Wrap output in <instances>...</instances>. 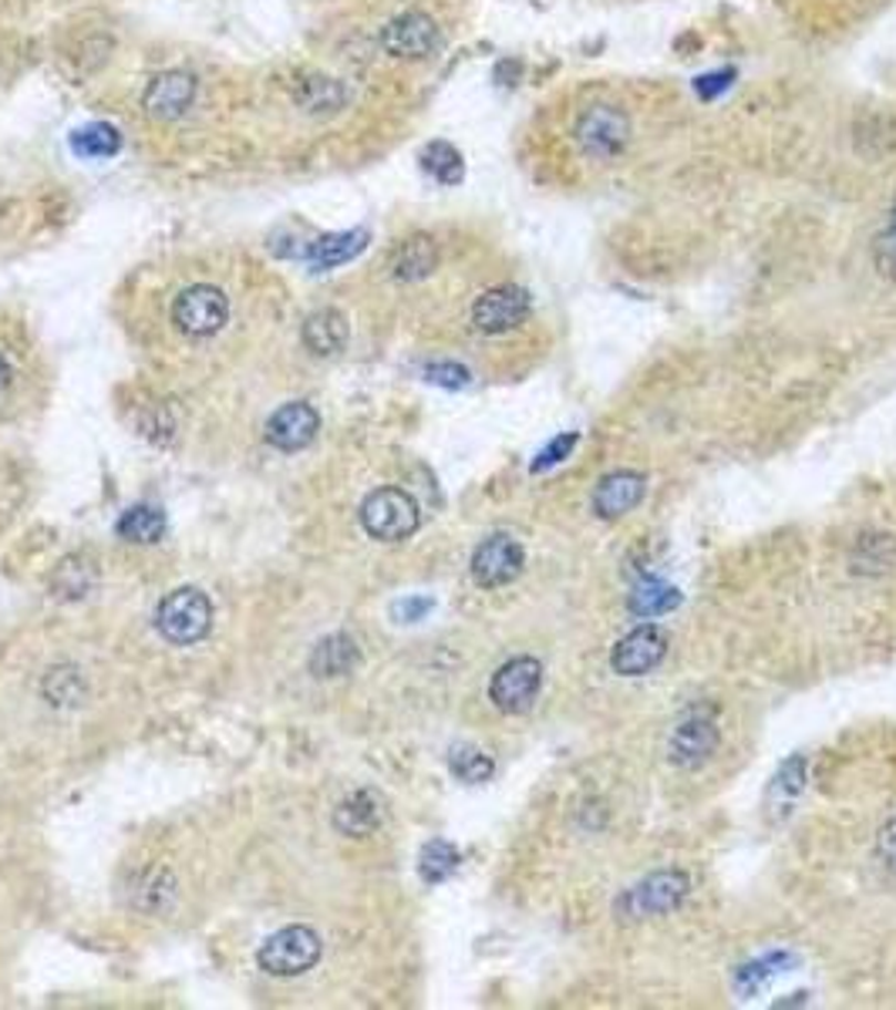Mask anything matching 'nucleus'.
Listing matches in <instances>:
<instances>
[{
  "label": "nucleus",
  "mask_w": 896,
  "mask_h": 1010,
  "mask_svg": "<svg viewBox=\"0 0 896 1010\" xmlns=\"http://www.w3.org/2000/svg\"><path fill=\"white\" fill-rule=\"evenodd\" d=\"M368 229H348V233H323V236H317V239H310V246H307V264H310V270L313 274H328V270H334V267H344V264H351L358 252H364V246H368Z\"/></svg>",
  "instance_id": "dca6fc26"
},
{
  "label": "nucleus",
  "mask_w": 896,
  "mask_h": 1010,
  "mask_svg": "<svg viewBox=\"0 0 896 1010\" xmlns=\"http://www.w3.org/2000/svg\"><path fill=\"white\" fill-rule=\"evenodd\" d=\"M643 492H647V478L640 472H627V468L610 472L607 478H600L594 492V513L600 519H620L637 509Z\"/></svg>",
  "instance_id": "2eb2a0df"
},
{
  "label": "nucleus",
  "mask_w": 896,
  "mask_h": 1010,
  "mask_svg": "<svg viewBox=\"0 0 896 1010\" xmlns=\"http://www.w3.org/2000/svg\"><path fill=\"white\" fill-rule=\"evenodd\" d=\"M381 44L391 58H404V61H419L429 58L442 48V31L435 24L432 14L425 11H404L398 18H391L381 31Z\"/></svg>",
  "instance_id": "6e6552de"
},
{
  "label": "nucleus",
  "mask_w": 896,
  "mask_h": 1010,
  "mask_svg": "<svg viewBox=\"0 0 896 1010\" xmlns=\"http://www.w3.org/2000/svg\"><path fill=\"white\" fill-rule=\"evenodd\" d=\"M876 853H879L883 866L896 873V818H893V822H886V825L879 828V838H876Z\"/></svg>",
  "instance_id": "72a5a7b5"
},
{
  "label": "nucleus",
  "mask_w": 896,
  "mask_h": 1010,
  "mask_svg": "<svg viewBox=\"0 0 896 1010\" xmlns=\"http://www.w3.org/2000/svg\"><path fill=\"white\" fill-rule=\"evenodd\" d=\"M529 310H533L529 293L516 284H503V287L478 293V300L472 303V323L478 333L496 337V333H509L519 323H526Z\"/></svg>",
  "instance_id": "0eeeda50"
},
{
  "label": "nucleus",
  "mask_w": 896,
  "mask_h": 1010,
  "mask_svg": "<svg viewBox=\"0 0 896 1010\" xmlns=\"http://www.w3.org/2000/svg\"><path fill=\"white\" fill-rule=\"evenodd\" d=\"M731 81H735V71H731V68H721V71H708V74L694 78V92H698V99H704V102H714L718 95H724V92L731 89Z\"/></svg>",
  "instance_id": "473e14b6"
},
{
  "label": "nucleus",
  "mask_w": 896,
  "mask_h": 1010,
  "mask_svg": "<svg viewBox=\"0 0 896 1010\" xmlns=\"http://www.w3.org/2000/svg\"><path fill=\"white\" fill-rule=\"evenodd\" d=\"M419 523H422V509L404 488L388 485V488L371 492L361 502V526L371 539L401 543V539L415 536Z\"/></svg>",
  "instance_id": "f03ea898"
},
{
  "label": "nucleus",
  "mask_w": 896,
  "mask_h": 1010,
  "mask_svg": "<svg viewBox=\"0 0 896 1010\" xmlns=\"http://www.w3.org/2000/svg\"><path fill=\"white\" fill-rule=\"evenodd\" d=\"M539 688H543V663L536 657H513L488 681V701L503 714H523L533 708Z\"/></svg>",
  "instance_id": "423d86ee"
},
{
  "label": "nucleus",
  "mask_w": 896,
  "mask_h": 1010,
  "mask_svg": "<svg viewBox=\"0 0 896 1010\" xmlns=\"http://www.w3.org/2000/svg\"><path fill=\"white\" fill-rule=\"evenodd\" d=\"M155 627L169 643H179V647L199 643L213 627V604L196 586L173 589L155 610Z\"/></svg>",
  "instance_id": "7ed1b4c3"
},
{
  "label": "nucleus",
  "mask_w": 896,
  "mask_h": 1010,
  "mask_svg": "<svg viewBox=\"0 0 896 1010\" xmlns=\"http://www.w3.org/2000/svg\"><path fill=\"white\" fill-rule=\"evenodd\" d=\"M320 432V414L307 401H290L277 408L267 421V442L280 452H300L307 449Z\"/></svg>",
  "instance_id": "ddd939ff"
},
{
  "label": "nucleus",
  "mask_w": 896,
  "mask_h": 1010,
  "mask_svg": "<svg viewBox=\"0 0 896 1010\" xmlns=\"http://www.w3.org/2000/svg\"><path fill=\"white\" fill-rule=\"evenodd\" d=\"M853 142L863 158H883L896 152V122L883 115H859L853 128Z\"/></svg>",
  "instance_id": "4be33fe9"
},
{
  "label": "nucleus",
  "mask_w": 896,
  "mask_h": 1010,
  "mask_svg": "<svg viewBox=\"0 0 896 1010\" xmlns=\"http://www.w3.org/2000/svg\"><path fill=\"white\" fill-rule=\"evenodd\" d=\"M630 135H634L630 115L620 112L617 105H607V102L587 105L574 122V145L594 165L617 162L627 152Z\"/></svg>",
  "instance_id": "f257e3e1"
},
{
  "label": "nucleus",
  "mask_w": 896,
  "mask_h": 1010,
  "mask_svg": "<svg viewBox=\"0 0 896 1010\" xmlns=\"http://www.w3.org/2000/svg\"><path fill=\"white\" fill-rule=\"evenodd\" d=\"M721 744V731H718V721L708 718V711H688L678 728L671 731V741H668V758L674 769H701L708 758L718 751Z\"/></svg>",
  "instance_id": "1a4fd4ad"
},
{
  "label": "nucleus",
  "mask_w": 896,
  "mask_h": 1010,
  "mask_svg": "<svg viewBox=\"0 0 896 1010\" xmlns=\"http://www.w3.org/2000/svg\"><path fill=\"white\" fill-rule=\"evenodd\" d=\"M455 869H459V849L452 846V842H445V838H432L429 846L422 849V856H419V873L432 886L445 883Z\"/></svg>",
  "instance_id": "c85d7f7f"
},
{
  "label": "nucleus",
  "mask_w": 896,
  "mask_h": 1010,
  "mask_svg": "<svg viewBox=\"0 0 896 1010\" xmlns=\"http://www.w3.org/2000/svg\"><path fill=\"white\" fill-rule=\"evenodd\" d=\"M226 317H229V300L213 284H193L173 303V323L186 337H196V341L219 333L226 327Z\"/></svg>",
  "instance_id": "39448f33"
},
{
  "label": "nucleus",
  "mask_w": 896,
  "mask_h": 1010,
  "mask_svg": "<svg viewBox=\"0 0 896 1010\" xmlns=\"http://www.w3.org/2000/svg\"><path fill=\"white\" fill-rule=\"evenodd\" d=\"M425 378H429L432 384H439V388H449V391H459V388H465V384L472 381L468 368H462V364H455V361H435V364H429V368H425Z\"/></svg>",
  "instance_id": "2f4dec72"
},
{
  "label": "nucleus",
  "mask_w": 896,
  "mask_h": 1010,
  "mask_svg": "<svg viewBox=\"0 0 896 1010\" xmlns=\"http://www.w3.org/2000/svg\"><path fill=\"white\" fill-rule=\"evenodd\" d=\"M691 893V876L681 869H658L650 873L643 883H637V889L630 893V906L640 916H665L671 909H678Z\"/></svg>",
  "instance_id": "4468645a"
},
{
  "label": "nucleus",
  "mask_w": 896,
  "mask_h": 1010,
  "mask_svg": "<svg viewBox=\"0 0 896 1010\" xmlns=\"http://www.w3.org/2000/svg\"><path fill=\"white\" fill-rule=\"evenodd\" d=\"M71 148L81 158H112L122 152V132L112 122H89V125L74 128Z\"/></svg>",
  "instance_id": "5701e85b"
},
{
  "label": "nucleus",
  "mask_w": 896,
  "mask_h": 1010,
  "mask_svg": "<svg viewBox=\"0 0 896 1010\" xmlns=\"http://www.w3.org/2000/svg\"><path fill=\"white\" fill-rule=\"evenodd\" d=\"M115 533L135 546H152L166 536V516H162L155 505H135V509L122 513Z\"/></svg>",
  "instance_id": "b1692460"
},
{
  "label": "nucleus",
  "mask_w": 896,
  "mask_h": 1010,
  "mask_svg": "<svg viewBox=\"0 0 896 1010\" xmlns=\"http://www.w3.org/2000/svg\"><path fill=\"white\" fill-rule=\"evenodd\" d=\"M425 614H432V600H425V597H415V600H401V604H394V617H398V620H404V623H415V620H422Z\"/></svg>",
  "instance_id": "f704fd0d"
},
{
  "label": "nucleus",
  "mask_w": 896,
  "mask_h": 1010,
  "mask_svg": "<svg viewBox=\"0 0 896 1010\" xmlns=\"http://www.w3.org/2000/svg\"><path fill=\"white\" fill-rule=\"evenodd\" d=\"M384 822V802L378 792L371 789H358L351 792L338 808H334V828L341 835H351V838H364L371 832H378Z\"/></svg>",
  "instance_id": "f3484780"
},
{
  "label": "nucleus",
  "mask_w": 896,
  "mask_h": 1010,
  "mask_svg": "<svg viewBox=\"0 0 896 1010\" xmlns=\"http://www.w3.org/2000/svg\"><path fill=\"white\" fill-rule=\"evenodd\" d=\"M348 102V89L334 78H307L297 89V105L310 115H334Z\"/></svg>",
  "instance_id": "412c9836"
},
{
  "label": "nucleus",
  "mask_w": 896,
  "mask_h": 1010,
  "mask_svg": "<svg viewBox=\"0 0 896 1010\" xmlns=\"http://www.w3.org/2000/svg\"><path fill=\"white\" fill-rule=\"evenodd\" d=\"M678 604H681V594L668 583H647L630 594V614H637V617H661V614H671Z\"/></svg>",
  "instance_id": "bb28decb"
},
{
  "label": "nucleus",
  "mask_w": 896,
  "mask_h": 1010,
  "mask_svg": "<svg viewBox=\"0 0 896 1010\" xmlns=\"http://www.w3.org/2000/svg\"><path fill=\"white\" fill-rule=\"evenodd\" d=\"M805 785V758H792L789 765H782V772L775 775V782L769 785V805L779 812V815H789L799 792Z\"/></svg>",
  "instance_id": "cd10ccee"
},
{
  "label": "nucleus",
  "mask_w": 896,
  "mask_h": 1010,
  "mask_svg": "<svg viewBox=\"0 0 896 1010\" xmlns=\"http://www.w3.org/2000/svg\"><path fill=\"white\" fill-rule=\"evenodd\" d=\"M577 442H580V435L577 432H566V435H559V439H553L539 455H536V462H533V472L539 475V472H546V468H553V465H559V462H566L569 458V452L577 449Z\"/></svg>",
  "instance_id": "7c9ffc66"
},
{
  "label": "nucleus",
  "mask_w": 896,
  "mask_h": 1010,
  "mask_svg": "<svg viewBox=\"0 0 896 1010\" xmlns=\"http://www.w3.org/2000/svg\"><path fill=\"white\" fill-rule=\"evenodd\" d=\"M435 267H439V246H435L432 236L404 239L394 252V264H391L394 280H401V284H419V280L432 277Z\"/></svg>",
  "instance_id": "aec40b11"
},
{
  "label": "nucleus",
  "mask_w": 896,
  "mask_h": 1010,
  "mask_svg": "<svg viewBox=\"0 0 896 1010\" xmlns=\"http://www.w3.org/2000/svg\"><path fill=\"white\" fill-rule=\"evenodd\" d=\"M11 384V364H8V358L0 354V391H4Z\"/></svg>",
  "instance_id": "c9c22d12"
},
{
  "label": "nucleus",
  "mask_w": 896,
  "mask_h": 1010,
  "mask_svg": "<svg viewBox=\"0 0 896 1010\" xmlns=\"http://www.w3.org/2000/svg\"><path fill=\"white\" fill-rule=\"evenodd\" d=\"M422 168L439 186H459L465 179V162L459 148L449 142H429L422 148Z\"/></svg>",
  "instance_id": "393cba45"
},
{
  "label": "nucleus",
  "mask_w": 896,
  "mask_h": 1010,
  "mask_svg": "<svg viewBox=\"0 0 896 1010\" xmlns=\"http://www.w3.org/2000/svg\"><path fill=\"white\" fill-rule=\"evenodd\" d=\"M526 553L513 536H493L472 553V579L482 589H500L523 573Z\"/></svg>",
  "instance_id": "f8f14e48"
},
{
  "label": "nucleus",
  "mask_w": 896,
  "mask_h": 1010,
  "mask_svg": "<svg viewBox=\"0 0 896 1010\" xmlns=\"http://www.w3.org/2000/svg\"><path fill=\"white\" fill-rule=\"evenodd\" d=\"M358 660H361L358 643L348 633H331L313 647L310 670H313V678L331 681V678H344V673H351L358 667Z\"/></svg>",
  "instance_id": "6ab92c4d"
},
{
  "label": "nucleus",
  "mask_w": 896,
  "mask_h": 1010,
  "mask_svg": "<svg viewBox=\"0 0 896 1010\" xmlns=\"http://www.w3.org/2000/svg\"><path fill=\"white\" fill-rule=\"evenodd\" d=\"M303 348L317 358H331L338 351H344L348 344V317L334 307H323V310H313L307 320H303Z\"/></svg>",
  "instance_id": "a211bd4d"
},
{
  "label": "nucleus",
  "mask_w": 896,
  "mask_h": 1010,
  "mask_svg": "<svg viewBox=\"0 0 896 1010\" xmlns=\"http://www.w3.org/2000/svg\"><path fill=\"white\" fill-rule=\"evenodd\" d=\"M869 257H873V270L886 284H896V196H893V203H889V209H886V216H883V223L873 236Z\"/></svg>",
  "instance_id": "a878e982"
},
{
  "label": "nucleus",
  "mask_w": 896,
  "mask_h": 1010,
  "mask_svg": "<svg viewBox=\"0 0 896 1010\" xmlns=\"http://www.w3.org/2000/svg\"><path fill=\"white\" fill-rule=\"evenodd\" d=\"M196 102V78L189 71H162L148 81L142 109L152 122H176Z\"/></svg>",
  "instance_id": "9b49d317"
},
{
  "label": "nucleus",
  "mask_w": 896,
  "mask_h": 1010,
  "mask_svg": "<svg viewBox=\"0 0 896 1010\" xmlns=\"http://www.w3.org/2000/svg\"><path fill=\"white\" fill-rule=\"evenodd\" d=\"M449 769H452V775H455L459 782H465V785H482V782L493 779L496 762H493V758H488L485 751H478V748H455L452 758H449Z\"/></svg>",
  "instance_id": "c756f323"
},
{
  "label": "nucleus",
  "mask_w": 896,
  "mask_h": 1010,
  "mask_svg": "<svg viewBox=\"0 0 896 1010\" xmlns=\"http://www.w3.org/2000/svg\"><path fill=\"white\" fill-rule=\"evenodd\" d=\"M320 960V937L310 926H284L257 950L260 970L270 977H300Z\"/></svg>",
  "instance_id": "20e7f679"
},
{
  "label": "nucleus",
  "mask_w": 896,
  "mask_h": 1010,
  "mask_svg": "<svg viewBox=\"0 0 896 1010\" xmlns=\"http://www.w3.org/2000/svg\"><path fill=\"white\" fill-rule=\"evenodd\" d=\"M665 653H668V633L655 623H643L617 640L610 653V667L620 678H643V673H650L665 660Z\"/></svg>",
  "instance_id": "9d476101"
}]
</instances>
